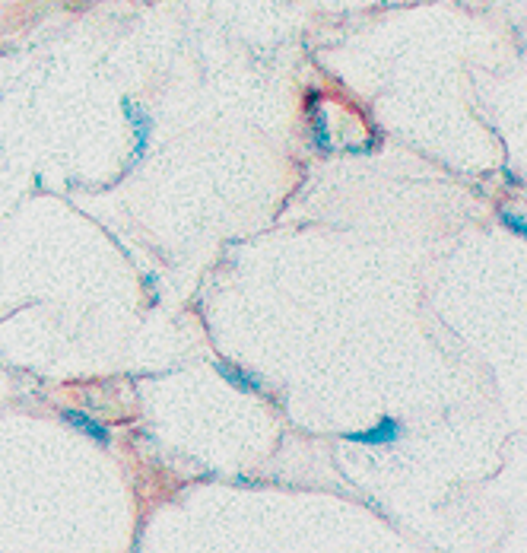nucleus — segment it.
<instances>
[{
  "label": "nucleus",
  "instance_id": "obj_1",
  "mask_svg": "<svg viewBox=\"0 0 527 553\" xmlns=\"http://www.w3.org/2000/svg\"><path fill=\"white\" fill-rule=\"evenodd\" d=\"M305 115H308V137H312L315 150L334 153V137H331V128H327V112H324L321 89H308V96H305Z\"/></svg>",
  "mask_w": 527,
  "mask_h": 553
},
{
  "label": "nucleus",
  "instance_id": "obj_2",
  "mask_svg": "<svg viewBox=\"0 0 527 553\" xmlns=\"http://www.w3.org/2000/svg\"><path fill=\"white\" fill-rule=\"evenodd\" d=\"M121 105H124L127 121H131V128H134V156H131V166H134L137 159H143V156H147V150H150L153 118H150V112H143L140 105L131 102V99H121Z\"/></svg>",
  "mask_w": 527,
  "mask_h": 553
},
{
  "label": "nucleus",
  "instance_id": "obj_3",
  "mask_svg": "<svg viewBox=\"0 0 527 553\" xmlns=\"http://www.w3.org/2000/svg\"><path fill=\"white\" fill-rule=\"evenodd\" d=\"M401 436H404V423L401 420H397V417H378L375 426H369V430L347 433L343 439L359 442V445H394Z\"/></svg>",
  "mask_w": 527,
  "mask_h": 553
},
{
  "label": "nucleus",
  "instance_id": "obj_4",
  "mask_svg": "<svg viewBox=\"0 0 527 553\" xmlns=\"http://www.w3.org/2000/svg\"><path fill=\"white\" fill-rule=\"evenodd\" d=\"M213 369L220 372V376H223L232 388L245 391V395H264V379L258 376V372H248V369L235 366V363H226V360H216Z\"/></svg>",
  "mask_w": 527,
  "mask_h": 553
},
{
  "label": "nucleus",
  "instance_id": "obj_5",
  "mask_svg": "<svg viewBox=\"0 0 527 553\" xmlns=\"http://www.w3.org/2000/svg\"><path fill=\"white\" fill-rule=\"evenodd\" d=\"M61 420L67 426H74L77 433H83V436H89L93 442H99V445L112 442V430H108L102 420H96L93 414H86V410H61Z\"/></svg>",
  "mask_w": 527,
  "mask_h": 553
},
{
  "label": "nucleus",
  "instance_id": "obj_6",
  "mask_svg": "<svg viewBox=\"0 0 527 553\" xmlns=\"http://www.w3.org/2000/svg\"><path fill=\"white\" fill-rule=\"evenodd\" d=\"M499 220L505 229H512L518 239H527V213L521 210H499Z\"/></svg>",
  "mask_w": 527,
  "mask_h": 553
}]
</instances>
